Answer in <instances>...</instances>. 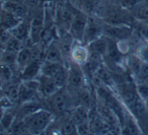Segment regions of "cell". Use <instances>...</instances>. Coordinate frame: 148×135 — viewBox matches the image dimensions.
<instances>
[{"label":"cell","instance_id":"7a4b0ae2","mask_svg":"<svg viewBox=\"0 0 148 135\" xmlns=\"http://www.w3.org/2000/svg\"><path fill=\"white\" fill-rule=\"evenodd\" d=\"M71 98L72 96H69V90L64 92L62 88H60L58 92H56L51 96L47 98L46 100L48 101V106L50 107V111L53 113H57V114H64V113H68L74 108L72 104Z\"/></svg>","mask_w":148,"mask_h":135},{"label":"cell","instance_id":"30bf717a","mask_svg":"<svg viewBox=\"0 0 148 135\" xmlns=\"http://www.w3.org/2000/svg\"><path fill=\"white\" fill-rule=\"evenodd\" d=\"M38 79L40 81V96H43L44 98H49L60 90V87L52 77L40 74L38 76Z\"/></svg>","mask_w":148,"mask_h":135},{"label":"cell","instance_id":"6da1fadb","mask_svg":"<svg viewBox=\"0 0 148 135\" xmlns=\"http://www.w3.org/2000/svg\"><path fill=\"white\" fill-rule=\"evenodd\" d=\"M53 112L42 108L23 117V121L29 134H42L47 131L51 123L53 122Z\"/></svg>","mask_w":148,"mask_h":135},{"label":"cell","instance_id":"e0dca14e","mask_svg":"<svg viewBox=\"0 0 148 135\" xmlns=\"http://www.w3.org/2000/svg\"><path fill=\"white\" fill-rule=\"evenodd\" d=\"M17 118V114H15L11 109H7V110H2V115H1V130L2 132L8 133L9 129L11 128L12 124Z\"/></svg>","mask_w":148,"mask_h":135},{"label":"cell","instance_id":"2e32d148","mask_svg":"<svg viewBox=\"0 0 148 135\" xmlns=\"http://www.w3.org/2000/svg\"><path fill=\"white\" fill-rule=\"evenodd\" d=\"M90 52L99 54V56H101L103 58H106L108 53V40L105 36L97 38V40H95L93 42H91L88 45Z\"/></svg>","mask_w":148,"mask_h":135},{"label":"cell","instance_id":"7402d4cb","mask_svg":"<svg viewBox=\"0 0 148 135\" xmlns=\"http://www.w3.org/2000/svg\"><path fill=\"white\" fill-rule=\"evenodd\" d=\"M14 80V69L10 66L1 65V82L2 86Z\"/></svg>","mask_w":148,"mask_h":135},{"label":"cell","instance_id":"9a60e30c","mask_svg":"<svg viewBox=\"0 0 148 135\" xmlns=\"http://www.w3.org/2000/svg\"><path fill=\"white\" fill-rule=\"evenodd\" d=\"M23 19H18L11 12L2 8V11H1V29L2 30H12Z\"/></svg>","mask_w":148,"mask_h":135},{"label":"cell","instance_id":"8992f818","mask_svg":"<svg viewBox=\"0 0 148 135\" xmlns=\"http://www.w3.org/2000/svg\"><path fill=\"white\" fill-rule=\"evenodd\" d=\"M132 35V28L126 23H103V36L116 41L128 40Z\"/></svg>","mask_w":148,"mask_h":135},{"label":"cell","instance_id":"ba28073f","mask_svg":"<svg viewBox=\"0 0 148 135\" xmlns=\"http://www.w3.org/2000/svg\"><path fill=\"white\" fill-rule=\"evenodd\" d=\"M101 36H103V25L99 23V19L89 17L84 38H83V43L89 45L91 42H93Z\"/></svg>","mask_w":148,"mask_h":135},{"label":"cell","instance_id":"d6986e66","mask_svg":"<svg viewBox=\"0 0 148 135\" xmlns=\"http://www.w3.org/2000/svg\"><path fill=\"white\" fill-rule=\"evenodd\" d=\"M17 53L2 49L1 52V65H7L16 70Z\"/></svg>","mask_w":148,"mask_h":135},{"label":"cell","instance_id":"603a6c76","mask_svg":"<svg viewBox=\"0 0 148 135\" xmlns=\"http://www.w3.org/2000/svg\"><path fill=\"white\" fill-rule=\"evenodd\" d=\"M135 54L142 62L148 63V42L144 41L143 43L139 44Z\"/></svg>","mask_w":148,"mask_h":135},{"label":"cell","instance_id":"8fae6325","mask_svg":"<svg viewBox=\"0 0 148 135\" xmlns=\"http://www.w3.org/2000/svg\"><path fill=\"white\" fill-rule=\"evenodd\" d=\"M2 8L9 11L15 17L21 19H25L27 14V4L25 2H17V1H3Z\"/></svg>","mask_w":148,"mask_h":135},{"label":"cell","instance_id":"4fadbf2b","mask_svg":"<svg viewBox=\"0 0 148 135\" xmlns=\"http://www.w3.org/2000/svg\"><path fill=\"white\" fill-rule=\"evenodd\" d=\"M33 61V47L25 45L21 51L17 53L16 71L21 72L25 67H27Z\"/></svg>","mask_w":148,"mask_h":135},{"label":"cell","instance_id":"f546056e","mask_svg":"<svg viewBox=\"0 0 148 135\" xmlns=\"http://www.w3.org/2000/svg\"><path fill=\"white\" fill-rule=\"evenodd\" d=\"M76 1L80 5V8L85 9H92L95 2V0H76Z\"/></svg>","mask_w":148,"mask_h":135},{"label":"cell","instance_id":"3957f363","mask_svg":"<svg viewBox=\"0 0 148 135\" xmlns=\"http://www.w3.org/2000/svg\"><path fill=\"white\" fill-rule=\"evenodd\" d=\"M66 87L69 90V92L73 90L74 94L82 88L87 87L86 74L82 66L70 62L68 66V81Z\"/></svg>","mask_w":148,"mask_h":135},{"label":"cell","instance_id":"4dcf8cb0","mask_svg":"<svg viewBox=\"0 0 148 135\" xmlns=\"http://www.w3.org/2000/svg\"><path fill=\"white\" fill-rule=\"evenodd\" d=\"M57 1H64V0H57Z\"/></svg>","mask_w":148,"mask_h":135},{"label":"cell","instance_id":"44dd1931","mask_svg":"<svg viewBox=\"0 0 148 135\" xmlns=\"http://www.w3.org/2000/svg\"><path fill=\"white\" fill-rule=\"evenodd\" d=\"M25 46V42H23L21 40L17 39L16 37L12 36V38L7 42L6 45H5L2 49L8 50V51H11V52H15V53H18Z\"/></svg>","mask_w":148,"mask_h":135},{"label":"cell","instance_id":"484cf974","mask_svg":"<svg viewBox=\"0 0 148 135\" xmlns=\"http://www.w3.org/2000/svg\"><path fill=\"white\" fill-rule=\"evenodd\" d=\"M138 23H139L137 27L138 34H139V36L144 41L148 42V25L140 21H138Z\"/></svg>","mask_w":148,"mask_h":135},{"label":"cell","instance_id":"f1b7e54d","mask_svg":"<svg viewBox=\"0 0 148 135\" xmlns=\"http://www.w3.org/2000/svg\"><path fill=\"white\" fill-rule=\"evenodd\" d=\"M115 1H117V2L119 3V4H121L122 6L130 9L133 6H135L136 4L141 2L142 0H115Z\"/></svg>","mask_w":148,"mask_h":135},{"label":"cell","instance_id":"4316f807","mask_svg":"<svg viewBox=\"0 0 148 135\" xmlns=\"http://www.w3.org/2000/svg\"><path fill=\"white\" fill-rule=\"evenodd\" d=\"M77 133L79 135H88L92 134L91 133V127H90V122H85L82 124L77 125Z\"/></svg>","mask_w":148,"mask_h":135},{"label":"cell","instance_id":"52a82bcc","mask_svg":"<svg viewBox=\"0 0 148 135\" xmlns=\"http://www.w3.org/2000/svg\"><path fill=\"white\" fill-rule=\"evenodd\" d=\"M44 28H45V10L43 7L42 10L34 13L29 21V41L32 45L41 42Z\"/></svg>","mask_w":148,"mask_h":135},{"label":"cell","instance_id":"83f0119b","mask_svg":"<svg viewBox=\"0 0 148 135\" xmlns=\"http://www.w3.org/2000/svg\"><path fill=\"white\" fill-rule=\"evenodd\" d=\"M12 32L10 30H2L1 32V37H0V42H1V47H4L6 43L12 38Z\"/></svg>","mask_w":148,"mask_h":135},{"label":"cell","instance_id":"5b68a950","mask_svg":"<svg viewBox=\"0 0 148 135\" xmlns=\"http://www.w3.org/2000/svg\"><path fill=\"white\" fill-rule=\"evenodd\" d=\"M69 58L70 62H73L77 65L84 66L90 58V50L88 45L84 44L83 42L73 40L70 47Z\"/></svg>","mask_w":148,"mask_h":135},{"label":"cell","instance_id":"cb8c5ba5","mask_svg":"<svg viewBox=\"0 0 148 135\" xmlns=\"http://www.w3.org/2000/svg\"><path fill=\"white\" fill-rule=\"evenodd\" d=\"M134 78L136 79V82H145V83H148V63H146V62L142 63L137 75Z\"/></svg>","mask_w":148,"mask_h":135},{"label":"cell","instance_id":"d4e9b609","mask_svg":"<svg viewBox=\"0 0 148 135\" xmlns=\"http://www.w3.org/2000/svg\"><path fill=\"white\" fill-rule=\"evenodd\" d=\"M136 92H137L138 96L140 98L145 102L148 98V83L145 82H136Z\"/></svg>","mask_w":148,"mask_h":135},{"label":"cell","instance_id":"277c9868","mask_svg":"<svg viewBox=\"0 0 148 135\" xmlns=\"http://www.w3.org/2000/svg\"><path fill=\"white\" fill-rule=\"evenodd\" d=\"M89 17L82 9H75V15L69 29V36L75 41L83 42Z\"/></svg>","mask_w":148,"mask_h":135},{"label":"cell","instance_id":"9c48e42d","mask_svg":"<svg viewBox=\"0 0 148 135\" xmlns=\"http://www.w3.org/2000/svg\"><path fill=\"white\" fill-rule=\"evenodd\" d=\"M44 61L55 62V63L65 64L64 62V54L61 45L57 40L52 41L49 45L46 46L45 51V59Z\"/></svg>","mask_w":148,"mask_h":135},{"label":"cell","instance_id":"7c38bea8","mask_svg":"<svg viewBox=\"0 0 148 135\" xmlns=\"http://www.w3.org/2000/svg\"><path fill=\"white\" fill-rule=\"evenodd\" d=\"M43 62L38 61V60H33L27 67H25L21 71V80H32L38 78V76L41 74V67Z\"/></svg>","mask_w":148,"mask_h":135},{"label":"cell","instance_id":"5bb4252c","mask_svg":"<svg viewBox=\"0 0 148 135\" xmlns=\"http://www.w3.org/2000/svg\"><path fill=\"white\" fill-rule=\"evenodd\" d=\"M10 31L12 32V35L14 37L21 40L25 43L29 41V21H27L25 19H23L16 27H14Z\"/></svg>","mask_w":148,"mask_h":135},{"label":"cell","instance_id":"ffe728a7","mask_svg":"<svg viewBox=\"0 0 148 135\" xmlns=\"http://www.w3.org/2000/svg\"><path fill=\"white\" fill-rule=\"evenodd\" d=\"M59 131L61 134H64V135H73V134H78L77 133V127H76V124L73 122V120L71 119L69 115V118L66 119L65 121L61 123L60 125V128H59Z\"/></svg>","mask_w":148,"mask_h":135},{"label":"cell","instance_id":"ac0fdd59","mask_svg":"<svg viewBox=\"0 0 148 135\" xmlns=\"http://www.w3.org/2000/svg\"><path fill=\"white\" fill-rule=\"evenodd\" d=\"M64 66H65V64L55 63V62H50V61H43L41 67V74L49 76V77H53Z\"/></svg>","mask_w":148,"mask_h":135}]
</instances>
